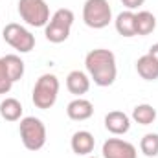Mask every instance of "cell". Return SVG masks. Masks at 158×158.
Returning <instances> with one entry per match:
<instances>
[{"label":"cell","mask_w":158,"mask_h":158,"mask_svg":"<svg viewBox=\"0 0 158 158\" xmlns=\"http://www.w3.org/2000/svg\"><path fill=\"white\" fill-rule=\"evenodd\" d=\"M149 55H153V57L158 61V42H156V44H153V46L149 48Z\"/></svg>","instance_id":"22"},{"label":"cell","mask_w":158,"mask_h":158,"mask_svg":"<svg viewBox=\"0 0 158 158\" xmlns=\"http://www.w3.org/2000/svg\"><path fill=\"white\" fill-rule=\"evenodd\" d=\"M59 96V79L53 74H42L35 86H33V94H31V101L33 105L40 110H48L55 105Z\"/></svg>","instance_id":"3"},{"label":"cell","mask_w":158,"mask_h":158,"mask_svg":"<svg viewBox=\"0 0 158 158\" xmlns=\"http://www.w3.org/2000/svg\"><path fill=\"white\" fill-rule=\"evenodd\" d=\"M132 119L140 125H151L155 119H156V109L149 103H142V105H136L134 110H132Z\"/></svg>","instance_id":"17"},{"label":"cell","mask_w":158,"mask_h":158,"mask_svg":"<svg viewBox=\"0 0 158 158\" xmlns=\"http://www.w3.org/2000/svg\"><path fill=\"white\" fill-rule=\"evenodd\" d=\"M70 145H72V151L76 155H79V156H88L94 151V145H96L94 134L88 132V131H77V132H74V136L70 140Z\"/></svg>","instance_id":"9"},{"label":"cell","mask_w":158,"mask_h":158,"mask_svg":"<svg viewBox=\"0 0 158 158\" xmlns=\"http://www.w3.org/2000/svg\"><path fill=\"white\" fill-rule=\"evenodd\" d=\"M66 88L70 90V94L81 98V96L86 94L88 88H90V77H88L85 72H81V70H72V72L66 76Z\"/></svg>","instance_id":"12"},{"label":"cell","mask_w":158,"mask_h":158,"mask_svg":"<svg viewBox=\"0 0 158 158\" xmlns=\"http://www.w3.org/2000/svg\"><path fill=\"white\" fill-rule=\"evenodd\" d=\"M136 70H138V76L142 79L155 81V79H158V61L153 55L145 53L136 61Z\"/></svg>","instance_id":"14"},{"label":"cell","mask_w":158,"mask_h":158,"mask_svg":"<svg viewBox=\"0 0 158 158\" xmlns=\"http://www.w3.org/2000/svg\"><path fill=\"white\" fill-rule=\"evenodd\" d=\"M114 26L121 37H134L136 35V13L129 11V9L121 11L114 20Z\"/></svg>","instance_id":"13"},{"label":"cell","mask_w":158,"mask_h":158,"mask_svg":"<svg viewBox=\"0 0 158 158\" xmlns=\"http://www.w3.org/2000/svg\"><path fill=\"white\" fill-rule=\"evenodd\" d=\"M86 158H96V156H86Z\"/></svg>","instance_id":"23"},{"label":"cell","mask_w":158,"mask_h":158,"mask_svg":"<svg viewBox=\"0 0 158 158\" xmlns=\"http://www.w3.org/2000/svg\"><path fill=\"white\" fill-rule=\"evenodd\" d=\"M136 147L131 142L119 140V138H109L103 143V158H136Z\"/></svg>","instance_id":"8"},{"label":"cell","mask_w":158,"mask_h":158,"mask_svg":"<svg viewBox=\"0 0 158 158\" xmlns=\"http://www.w3.org/2000/svg\"><path fill=\"white\" fill-rule=\"evenodd\" d=\"M74 11L68 7H61L57 9L52 19L48 20V24L44 26V35L46 39L53 44H61L70 37V30L74 24Z\"/></svg>","instance_id":"2"},{"label":"cell","mask_w":158,"mask_h":158,"mask_svg":"<svg viewBox=\"0 0 158 158\" xmlns=\"http://www.w3.org/2000/svg\"><path fill=\"white\" fill-rule=\"evenodd\" d=\"M156 28V17L151 11L136 13V35H149Z\"/></svg>","instance_id":"16"},{"label":"cell","mask_w":158,"mask_h":158,"mask_svg":"<svg viewBox=\"0 0 158 158\" xmlns=\"http://www.w3.org/2000/svg\"><path fill=\"white\" fill-rule=\"evenodd\" d=\"M13 86V79L7 72V66L4 63V57H0V94H7Z\"/></svg>","instance_id":"20"},{"label":"cell","mask_w":158,"mask_h":158,"mask_svg":"<svg viewBox=\"0 0 158 158\" xmlns=\"http://www.w3.org/2000/svg\"><path fill=\"white\" fill-rule=\"evenodd\" d=\"M83 20L92 30H103L112 20V7L109 0H86L83 6Z\"/></svg>","instance_id":"5"},{"label":"cell","mask_w":158,"mask_h":158,"mask_svg":"<svg viewBox=\"0 0 158 158\" xmlns=\"http://www.w3.org/2000/svg\"><path fill=\"white\" fill-rule=\"evenodd\" d=\"M4 63H6V66H7V72H9V76L13 79V83L15 81H19V79L24 76V61L19 57V55H6L4 57Z\"/></svg>","instance_id":"18"},{"label":"cell","mask_w":158,"mask_h":158,"mask_svg":"<svg viewBox=\"0 0 158 158\" xmlns=\"http://www.w3.org/2000/svg\"><path fill=\"white\" fill-rule=\"evenodd\" d=\"M140 149H142V153L145 156L149 158L158 156V134H155V132L145 134L142 138V142H140Z\"/></svg>","instance_id":"19"},{"label":"cell","mask_w":158,"mask_h":158,"mask_svg":"<svg viewBox=\"0 0 158 158\" xmlns=\"http://www.w3.org/2000/svg\"><path fill=\"white\" fill-rule=\"evenodd\" d=\"M121 2H123V6H125L129 11H132V9H136V7L143 6V2H145V0H121Z\"/></svg>","instance_id":"21"},{"label":"cell","mask_w":158,"mask_h":158,"mask_svg":"<svg viewBox=\"0 0 158 158\" xmlns=\"http://www.w3.org/2000/svg\"><path fill=\"white\" fill-rule=\"evenodd\" d=\"M105 127L112 134H125L131 129V118L121 110H112L105 116Z\"/></svg>","instance_id":"11"},{"label":"cell","mask_w":158,"mask_h":158,"mask_svg":"<svg viewBox=\"0 0 158 158\" xmlns=\"http://www.w3.org/2000/svg\"><path fill=\"white\" fill-rule=\"evenodd\" d=\"M19 15L26 24L42 28L50 20V7L46 0H19Z\"/></svg>","instance_id":"6"},{"label":"cell","mask_w":158,"mask_h":158,"mask_svg":"<svg viewBox=\"0 0 158 158\" xmlns=\"http://www.w3.org/2000/svg\"><path fill=\"white\" fill-rule=\"evenodd\" d=\"M0 116L6 121H19L22 116V105L15 98H6L0 103Z\"/></svg>","instance_id":"15"},{"label":"cell","mask_w":158,"mask_h":158,"mask_svg":"<svg viewBox=\"0 0 158 158\" xmlns=\"http://www.w3.org/2000/svg\"><path fill=\"white\" fill-rule=\"evenodd\" d=\"M85 66L90 79H94L98 86H110L116 81V76H118L116 55L110 50L98 48L88 52L85 57Z\"/></svg>","instance_id":"1"},{"label":"cell","mask_w":158,"mask_h":158,"mask_svg":"<svg viewBox=\"0 0 158 158\" xmlns=\"http://www.w3.org/2000/svg\"><path fill=\"white\" fill-rule=\"evenodd\" d=\"M19 132H20L22 143L28 151H39L46 143V127L35 116H26L20 119Z\"/></svg>","instance_id":"4"},{"label":"cell","mask_w":158,"mask_h":158,"mask_svg":"<svg viewBox=\"0 0 158 158\" xmlns=\"http://www.w3.org/2000/svg\"><path fill=\"white\" fill-rule=\"evenodd\" d=\"M66 114H68V118L74 119V121H85V119L92 118V114H94V105H92L88 99L77 98V99H74V101L68 103Z\"/></svg>","instance_id":"10"},{"label":"cell","mask_w":158,"mask_h":158,"mask_svg":"<svg viewBox=\"0 0 158 158\" xmlns=\"http://www.w3.org/2000/svg\"><path fill=\"white\" fill-rule=\"evenodd\" d=\"M2 35H4V40L9 46H13L20 53H28L35 48V37L31 35V31H28L24 26H20L17 22H9L4 28Z\"/></svg>","instance_id":"7"}]
</instances>
